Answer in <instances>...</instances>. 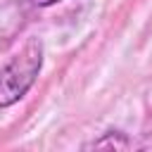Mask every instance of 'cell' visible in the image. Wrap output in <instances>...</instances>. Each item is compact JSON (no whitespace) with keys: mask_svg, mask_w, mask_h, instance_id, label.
I'll return each mask as SVG.
<instances>
[{"mask_svg":"<svg viewBox=\"0 0 152 152\" xmlns=\"http://www.w3.org/2000/svg\"><path fill=\"white\" fill-rule=\"evenodd\" d=\"M45 48L38 38H31L2 69H0V109H7L26 97L43 71Z\"/></svg>","mask_w":152,"mask_h":152,"instance_id":"obj_1","label":"cell"},{"mask_svg":"<svg viewBox=\"0 0 152 152\" xmlns=\"http://www.w3.org/2000/svg\"><path fill=\"white\" fill-rule=\"evenodd\" d=\"M83 147L86 150H133V147H138V142L124 131H107V133H102V138L86 142Z\"/></svg>","mask_w":152,"mask_h":152,"instance_id":"obj_2","label":"cell"},{"mask_svg":"<svg viewBox=\"0 0 152 152\" xmlns=\"http://www.w3.org/2000/svg\"><path fill=\"white\" fill-rule=\"evenodd\" d=\"M33 7H52V5H57V2H62V0H28Z\"/></svg>","mask_w":152,"mask_h":152,"instance_id":"obj_3","label":"cell"}]
</instances>
